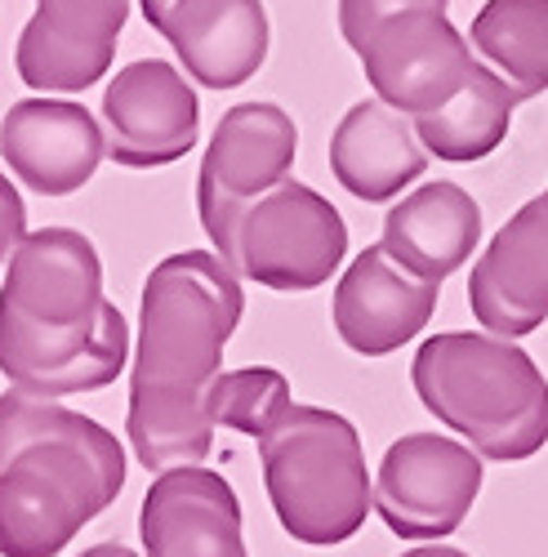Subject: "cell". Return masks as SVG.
<instances>
[{
    "mask_svg": "<svg viewBox=\"0 0 548 557\" xmlns=\"http://www.w3.org/2000/svg\"><path fill=\"white\" fill-rule=\"evenodd\" d=\"M259 469L282 531L308 548L352 540L375 513L361 433L339 410L290 401L259 437Z\"/></svg>",
    "mask_w": 548,
    "mask_h": 557,
    "instance_id": "3",
    "label": "cell"
},
{
    "mask_svg": "<svg viewBox=\"0 0 548 557\" xmlns=\"http://www.w3.org/2000/svg\"><path fill=\"white\" fill-rule=\"evenodd\" d=\"M331 170L357 201H393L428 170V152L406 112L361 99L331 134Z\"/></svg>",
    "mask_w": 548,
    "mask_h": 557,
    "instance_id": "17",
    "label": "cell"
},
{
    "mask_svg": "<svg viewBox=\"0 0 548 557\" xmlns=\"http://www.w3.org/2000/svg\"><path fill=\"white\" fill-rule=\"evenodd\" d=\"M290 384L282 370L272 366H246V370H219L210 380V414L214 424L241 437H263L272 424L282 420L290 406Z\"/></svg>",
    "mask_w": 548,
    "mask_h": 557,
    "instance_id": "23",
    "label": "cell"
},
{
    "mask_svg": "<svg viewBox=\"0 0 548 557\" xmlns=\"http://www.w3.org/2000/svg\"><path fill=\"white\" fill-rule=\"evenodd\" d=\"M144 557H250L241 499L205 463L157 473L139 508Z\"/></svg>",
    "mask_w": 548,
    "mask_h": 557,
    "instance_id": "12",
    "label": "cell"
},
{
    "mask_svg": "<svg viewBox=\"0 0 548 557\" xmlns=\"http://www.w3.org/2000/svg\"><path fill=\"white\" fill-rule=\"evenodd\" d=\"M450 0H339V32L352 50H361L384 18L406 14V10H446Z\"/></svg>",
    "mask_w": 548,
    "mask_h": 557,
    "instance_id": "25",
    "label": "cell"
},
{
    "mask_svg": "<svg viewBox=\"0 0 548 557\" xmlns=\"http://www.w3.org/2000/svg\"><path fill=\"white\" fill-rule=\"evenodd\" d=\"M482 242V206L450 178H433L406 193L384 219V250L424 282L460 272Z\"/></svg>",
    "mask_w": 548,
    "mask_h": 557,
    "instance_id": "18",
    "label": "cell"
},
{
    "mask_svg": "<svg viewBox=\"0 0 548 557\" xmlns=\"http://www.w3.org/2000/svg\"><path fill=\"white\" fill-rule=\"evenodd\" d=\"M401 557H469L464 548H450V544H441V540H428L424 548H406Z\"/></svg>",
    "mask_w": 548,
    "mask_h": 557,
    "instance_id": "28",
    "label": "cell"
},
{
    "mask_svg": "<svg viewBox=\"0 0 548 557\" xmlns=\"http://www.w3.org/2000/svg\"><path fill=\"white\" fill-rule=\"evenodd\" d=\"M116 495L80 446L27 442L0 463V557H59Z\"/></svg>",
    "mask_w": 548,
    "mask_h": 557,
    "instance_id": "5",
    "label": "cell"
},
{
    "mask_svg": "<svg viewBox=\"0 0 548 557\" xmlns=\"http://www.w3.org/2000/svg\"><path fill=\"white\" fill-rule=\"evenodd\" d=\"M112 54L116 50H108V45H80L54 32L40 14H32L27 27L18 32L14 67L36 95H80V89L99 85L108 76Z\"/></svg>",
    "mask_w": 548,
    "mask_h": 557,
    "instance_id": "22",
    "label": "cell"
},
{
    "mask_svg": "<svg viewBox=\"0 0 548 557\" xmlns=\"http://www.w3.org/2000/svg\"><path fill=\"white\" fill-rule=\"evenodd\" d=\"M103 152L125 170L183 161L201 138V103L192 81L165 59H139L103 89Z\"/></svg>",
    "mask_w": 548,
    "mask_h": 557,
    "instance_id": "9",
    "label": "cell"
},
{
    "mask_svg": "<svg viewBox=\"0 0 548 557\" xmlns=\"http://www.w3.org/2000/svg\"><path fill=\"white\" fill-rule=\"evenodd\" d=\"M161 36L183 63V76L205 89L246 85L272 45L263 0H178Z\"/></svg>",
    "mask_w": 548,
    "mask_h": 557,
    "instance_id": "16",
    "label": "cell"
},
{
    "mask_svg": "<svg viewBox=\"0 0 548 557\" xmlns=\"http://www.w3.org/2000/svg\"><path fill=\"white\" fill-rule=\"evenodd\" d=\"M437 282L406 272L384 246H365L335 286V331L361 357H388L437 312Z\"/></svg>",
    "mask_w": 548,
    "mask_h": 557,
    "instance_id": "15",
    "label": "cell"
},
{
    "mask_svg": "<svg viewBox=\"0 0 548 557\" xmlns=\"http://www.w3.org/2000/svg\"><path fill=\"white\" fill-rule=\"evenodd\" d=\"M178 5V0H139V10H144V18H148V27H165V18H170V10Z\"/></svg>",
    "mask_w": 548,
    "mask_h": 557,
    "instance_id": "27",
    "label": "cell"
},
{
    "mask_svg": "<svg viewBox=\"0 0 548 557\" xmlns=\"http://www.w3.org/2000/svg\"><path fill=\"white\" fill-rule=\"evenodd\" d=\"M469 36L473 54L505 76L522 103L548 89V0H486Z\"/></svg>",
    "mask_w": 548,
    "mask_h": 557,
    "instance_id": "20",
    "label": "cell"
},
{
    "mask_svg": "<svg viewBox=\"0 0 548 557\" xmlns=\"http://www.w3.org/2000/svg\"><path fill=\"white\" fill-rule=\"evenodd\" d=\"M129 361V321L103 299L85 326H36L0 299V375L32 397H72L108 388Z\"/></svg>",
    "mask_w": 548,
    "mask_h": 557,
    "instance_id": "7",
    "label": "cell"
},
{
    "mask_svg": "<svg viewBox=\"0 0 548 557\" xmlns=\"http://www.w3.org/2000/svg\"><path fill=\"white\" fill-rule=\"evenodd\" d=\"M214 255L241 282L303 295L326 286L339 272L348 255V223L316 188L299 178H282L277 188H267L246 210H237Z\"/></svg>",
    "mask_w": 548,
    "mask_h": 557,
    "instance_id": "4",
    "label": "cell"
},
{
    "mask_svg": "<svg viewBox=\"0 0 548 557\" xmlns=\"http://www.w3.org/2000/svg\"><path fill=\"white\" fill-rule=\"evenodd\" d=\"M410 384L482 459H531L548 442V380L518 339L446 331L420 344Z\"/></svg>",
    "mask_w": 548,
    "mask_h": 557,
    "instance_id": "2",
    "label": "cell"
},
{
    "mask_svg": "<svg viewBox=\"0 0 548 557\" xmlns=\"http://www.w3.org/2000/svg\"><path fill=\"white\" fill-rule=\"evenodd\" d=\"M5 299L36 326H85L103 308V263L95 242L76 227H36L14 246Z\"/></svg>",
    "mask_w": 548,
    "mask_h": 557,
    "instance_id": "14",
    "label": "cell"
},
{
    "mask_svg": "<svg viewBox=\"0 0 548 557\" xmlns=\"http://www.w3.org/2000/svg\"><path fill=\"white\" fill-rule=\"evenodd\" d=\"M0 157L27 193L67 197L108 161L99 116L67 99H23L0 121Z\"/></svg>",
    "mask_w": 548,
    "mask_h": 557,
    "instance_id": "13",
    "label": "cell"
},
{
    "mask_svg": "<svg viewBox=\"0 0 548 557\" xmlns=\"http://www.w3.org/2000/svg\"><path fill=\"white\" fill-rule=\"evenodd\" d=\"M76 557H144L139 548H125V544H95V548H85Z\"/></svg>",
    "mask_w": 548,
    "mask_h": 557,
    "instance_id": "29",
    "label": "cell"
},
{
    "mask_svg": "<svg viewBox=\"0 0 548 557\" xmlns=\"http://www.w3.org/2000/svg\"><path fill=\"white\" fill-rule=\"evenodd\" d=\"M469 308L486 335L522 339L548 321V201L509 214L469 276Z\"/></svg>",
    "mask_w": 548,
    "mask_h": 557,
    "instance_id": "11",
    "label": "cell"
},
{
    "mask_svg": "<svg viewBox=\"0 0 548 557\" xmlns=\"http://www.w3.org/2000/svg\"><path fill=\"white\" fill-rule=\"evenodd\" d=\"M482 455L446 433L397 437L379 473L371 478V504L397 540L428 544L464 527L482 495Z\"/></svg>",
    "mask_w": 548,
    "mask_h": 557,
    "instance_id": "6",
    "label": "cell"
},
{
    "mask_svg": "<svg viewBox=\"0 0 548 557\" xmlns=\"http://www.w3.org/2000/svg\"><path fill=\"white\" fill-rule=\"evenodd\" d=\"M246 312L241 276L214 250L165 255L144 282L125 433L148 473L205 463L214 450L210 380Z\"/></svg>",
    "mask_w": 548,
    "mask_h": 557,
    "instance_id": "1",
    "label": "cell"
},
{
    "mask_svg": "<svg viewBox=\"0 0 548 557\" xmlns=\"http://www.w3.org/2000/svg\"><path fill=\"white\" fill-rule=\"evenodd\" d=\"M544 201H548V193H544Z\"/></svg>",
    "mask_w": 548,
    "mask_h": 557,
    "instance_id": "30",
    "label": "cell"
},
{
    "mask_svg": "<svg viewBox=\"0 0 548 557\" xmlns=\"http://www.w3.org/2000/svg\"><path fill=\"white\" fill-rule=\"evenodd\" d=\"M518 103H522L518 89L490 63L473 59L464 85L454 89L441 108H433L424 116H410V121H415V134H420L428 157L469 165V161L490 157L499 144H505Z\"/></svg>",
    "mask_w": 548,
    "mask_h": 557,
    "instance_id": "19",
    "label": "cell"
},
{
    "mask_svg": "<svg viewBox=\"0 0 548 557\" xmlns=\"http://www.w3.org/2000/svg\"><path fill=\"white\" fill-rule=\"evenodd\" d=\"M299 152V125L277 103H237L219 116L197 174V214L219 246L237 210L290 178Z\"/></svg>",
    "mask_w": 548,
    "mask_h": 557,
    "instance_id": "8",
    "label": "cell"
},
{
    "mask_svg": "<svg viewBox=\"0 0 548 557\" xmlns=\"http://www.w3.org/2000/svg\"><path fill=\"white\" fill-rule=\"evenodd\" d=\"M23 237H27V206H23L18 188L5 178V170H0V263L14 255V246Z\"/></svg>",
    "mask_w": 548,
    "mask_h": 557,
    "instance_id": "26",
    "label": "cell"
},
{
    "mask_svg": "<svg viewBox=\"0 0 548 557\" xmlns=\"http://www.w3.org/2000/svg\"><path fill=\"white\" fill-rule=\"evenodd\" d=\"M36 14L80 45L116 50V36L129 23V0H36Z\"/></svg>",
    "mask_w": 548,
    "mask_h": 557,
    "instance_id": "24",
    "label": "cell"
},
{
    "mask_svg": "<svg viewBox=\"0 0 548 557\" xmlns=\"http://www.w3.org/2000/svg\"><path fill=\"white\" fill-rule=\"evenodd\" d=\"M357 59L375 85V99L406 116H424L464 85L477 54L446 10H406L365 36Z\"/></svg>",
    "mask_w": 548,
    "mask_h": 557,
    "instance_id": "10",
    "label": "cell"
},
{
    "mask_svg": "<svg viewBox=\"0 0 548 557\" xmlns=\"http://www.w3.org/2000/svg\"><path fill=\"white\" fill-rule=\"evenodd\" d=\"M27 442H67L80 446L103 469V478L121 491L125 486V446L89 414L54 406V397H32L23 388L0 393V463Z\"/></svg>",
    "mask_w": 548,
    "mask_h": 557,
    "instance_id": "21",
    "label": "cell"
}]
</instances>
